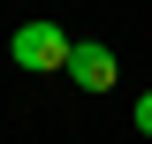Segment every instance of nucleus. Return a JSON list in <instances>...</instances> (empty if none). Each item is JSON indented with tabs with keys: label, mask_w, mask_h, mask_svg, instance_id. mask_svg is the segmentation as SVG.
<instances>
[{
	"label": "nucleus",
	"mask_w": 152,
	"mask_h": 144,
	"mask_svg": "<svg viewBox=\"0 0 152 144\" xmlns=\"http://www.w3.org/2000/svg\"><path fill=\"white\" fill-rule=\"evenodd\" d=\"M69 31H61V23H23L15 31V68H61L69 76Z\"/></svg>",
	"instance_id": "1"
},
{
	"label": "nucleus",
	"mask_w": 152,
	"mask_h": 144,
	"mask_svg": "<svg viewBox=\"0 0 152 144\" xmlns=\"http://www.w3.org/2000/svg\"><path fill=\"white\" fill-rule=\"evenodd\" d=\"M69 84L76 91H114V53L107 46H76L69 53Z\"/></svg>",
	"instance_id": "2"
},
{
	"label": "nucleus",
	"mask_w": 152,
	"mask_h": 144,
	"mask_svg": "<svg viewBox=\"0 0 152 144\" xmlns=\"http://www.w3.org/2000/svg\"><path fill=\"white\" fill-rule=\"evenodd\" d=\"M137 129H145V137H152V91H145V99H137Z\"/></svg>",
	"instance_id": "3"
}]
</instances>
